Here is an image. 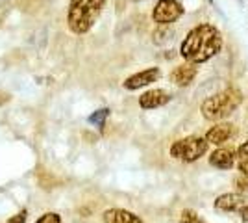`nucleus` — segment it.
I'll use <instances>...</instances> for the list:
<instances>
[{
  "mask_svg": "<svg viewBox=\"0 0 248 223\" xmlns=\"http://www.w3.org/2000/svg\"><path fill=\"white\" fill-rule=\"evenodd\" d=\"M222 49V34L217 26L204 22L195 26L180 45V56L189 64H206Z\"/></svg>",
  "mask_w": 248,
  "mask_h": 223,
  "instance_id": "f257e3e1",
  "label": "nucleus"
},
{
  "mask_svg": "<svg viewBox=\"0 0 248 223\" xmlns=\"http://www.w3.org/2000/svg\"><path fill=\"white\" fill-rule=\"evenodd\" d=\"M108 0H71L67 11V24L73 34H87L100 17Z\"/></svg>",
  "mask_w": 248,
  "mask_h": 223,
  "instance_id": "f03ea898",
  "label": "nucleus"
},
{
  "mask_svg": "<svg viewBox=\"0 0 248 223\" xmlns=\"http://www.w3.org/2000/svg\"><path fill=\"white\" fill-rule=\"evenodd\" d=\"M243 103V93L237 87H228L224 91H220L217 95L207 97L206 101L202 103V116L207 121H220L230 117L235 110L239 108V104Z\"/></svg>",
  "mask_w": 248,
  "mask_h": 223,
  "instance_id": "7ed1b4c3",
  "label": "nucleus"
},
{
  "mask_svg": "<svg viewBox=\"0 0 248 223\" xmlns=\"http://www.w3.org/2000/svg\"><path fill=\"white\" fill-rule=\"evenodd\" d=\"M207 149H209V143L202 136H187L170 145V156L191 164L202 158L207 153Z\"/></svg>",
  "mask_w": 248,
  "mask_h": 223,
  "instance_id": "20e7f679",
  "label": "nucleus"
},
{
  "mask_svg": "<svg viewBox=\"0 0 248 223\" xmlns=\"http://www.w3.org/2000/svg\"><path fill=\"white\" fill-rule=\"evenodd\" d=\"M186 13L184 6L178 0H157L152 10V21L159 26H169Z\"/></svg>",
  "mask_w": 248,
  "mask_h": 223,
  "instance_id": "39448f33",
  "label": "nucleus"
},
{
  "mask_svg": "<svg viewBox=\"0 0 248 223\" xmlns=\"http://www.w3.org/2000/svg\"><path fill=\"white\" fill-rule=\"evenodd\" d=\"M233 136H235V127L232 123H217V125H213V127L207 130L204 139H206L209 145L222 147L226 141L233 139Z\"/></svg>",
  "mask_w": 248,
  "mask_h": 223,
  "instance_id": "423d86ee",
  "label": "nucleus"
},
{
  "mask_svg": "<svg viewBox=\"0 0 248 223\" xmlns=\"http://www.w3.org/2000/svg\"><path fill=\"white\" fill-rule=\"evenodd\" d=\"M159 74L161 73H159L157 67H148V69H145V71H139V73L128 76V78L123 82V86H124V89L134 91V89L146 87V86H150L152 82H155V80L159 78Z\"/></svg>",
  "mask_w": 248,
  "mask_h": 223,
  "instance_id": "0eeeda50",
  "label": "nucleus"
},
{
  "mask_svg": "<svg viewBox=\"0 0 248 223\" xmlns=\"http://www.w3.org/2000/svg\"><path fill=\"white\" fill-rule=\"evenodd\" d=\"M170 103V93L167 89L155 87V89H148L143 95L139 97V106L143 110H155Z\"/></svg>",
  "mask_w": 248,
  "mask_h": 223,
  "instance_id": "6e6552de",
  "label": "nucleus"
},
{
  "mask_svg": "<svg viewBox=\"0 0 248 223\" xmlns=\"http://www.w3.org/2000/svg\"><path fill=\"white\" fill-rule=\"evenodd\" d=\"M248 205V199L243 193H222L215 199V208L222 212H239Z\"/></svg>",
  "mask_w": 248,
  "mask_h": 223,
  "instance_id": "1a4fd4ad",
  "label": "nucleus"
},
{
  "mask_svg": "<svg viewBox=\"0 0 248 223\" xmlns=\"http://www.w3.org/2000/svg\"><path fill=\"white\" fill-rule=\"evenodd\" d=\"M198 74V67L195 64H189V62H184L182 65L174 67V71L170 74V80L174 82L178 87H186L189 86Z\"/></svg>",
  "mask_w": 248,
  "mask_h": 223,
  "instance_id": "9d476101",
  "label": "nucleus"
},
{
  "mask_svg": "<svg viewBox=\"0 0 248 223\" xmlns=\"http://www.w3.org/2000/svg\"><path fill=\"white\" fill-rule=\"evenodd\" d=\"M209 164L217 170H232L235 166V151L230 147H218L209 154Z\"/></svg>",
  "mask_w": 248,
  "mask_h": 223,
  "instance_id": "9b49d317",
  "label": "nucleus"
},
{
  "mask_svg": "<svg viewBox=\"0 0 248 223\" xmlns=\"http://www.w3.org/2000/svg\"><path fill=\"white\" fill-rule=\"evenodd\" d=\"M102 223H145L137 214L124 208H109L102 214Z\"/></svg>",
  "mask_w": 248,
  "mask_h": 223,
  "instance_id": "f8f14e48",
  "label": "nucleus"
},
{
  "mask_svg": "<svg viewBox=\"0 0 248 223\" xmlns=\"http://www.w3.org/2000/svg\"><path fill=\"white\" fill-rule=\"evenodd\" d=\"M180 223H206L200 216H198L195 210H182V214H180Z\"/></svg>",
  "mask_w": 248,
  "mask_h": 223,
  "instance_id": "ddd939ff",
  "label": "nucleus"
},
{
  "mask_svg": "<svg viewBox=\"0 0 248 223\" xmlns=\"http://www.w3.org/2000/svg\"><path fill=\"white\" fill-rule=\"evenodd\" d=\"M108 116H109V110H108V108H100V110H96V112H94L93 116H89V123H91V125H98V127H102Z\"/></svg>",
  "mask_w": 248,
  "mask_h": 223,
  "instance_id": "4468645a",
  "label": "nucleus"
},
{
  "mask_svg": "<svg viewBox=\"0 0 248 223\" xmlns=\"http://www.w3.org/2000/svg\"><path fill=\"white\" fill-rule=\"evenodd\" d=\"M35 223H63V222H62V216L58 212H46L43 214Z\"/></svg>",
  "mask_w": 248,
  "mask_h": 223,
  "instance_id": "2eb2a0df",
  "label": "nucleus"
},
{
  "mask_svg": "<svg viewBox=\"0 0 248 223\" xmlns=\"http://www.w3.org/2000/svg\"><path fill=\"white\" fill-rule=\"evenodd\" d=\"M233 184H235V188L239 191H248V175H243V173H239L237 177L233 179Z\"/></svg>",
  "mask_w": 248,
  "mask_h": 223,
  "instance_id": "dca6fc26",
  "label": "nucleus"
},
{
  "mask_svg": "<svg viewBox=\"0 0 248 223\" xmlns=\"http://www.w3.org/2000/svg\"><path fill=\"white\" fill-rule=\"evenodd\" d=\"M26 210H21L19 214H15V216H11L10 220L6 223H26Z\"/></svg>",
  "mask_w": 248,
  "mask_h": 223,
  "instance_id": "f3484780",
  "label": "nucleus"
},
{
  "mask_svg": "<svg viewBox=\"0 0 248 223\" xmlns=\"http://www.w3.org/2000/svg\"><path fill=\"white\" fill-rule=\"evenodd\" d=\"M237 158L239 160H248V141H245V143L237 149Z\"/></svg>",
  "mask_w": 248,
  "mask_h": 223,
  "instance_id": "a211bd4d",
  "label": "nucleus"
},
{
  "mask_svg": "<svg viewBox=\"0 0 248 223\" xmlns=\"http://www.w3.org/2000/svg\"><path fill=\"white\" fill-rule=\"evenodd\" d=\"M237 168L243 175H248V160H239L237 162Z\"/></svg>",
  "mask_w": 248,
  "mask_h": 223,
  "instance_id": "6ab92c4d",
  "label": "nucleus"
},
{
  "mask_svg": "<svg viewBox=\"0 0 248 223\" xmlns=\"http://www.w3.org/2000/svg\"><path fill=\"white\" fill-rule=\"evenodd\" d=\"M239 216H241L245 222H248V205H247V206H243V208L239 210Z\"/></svg>",
  "mask_w": 248,
  "mask_h": 223,
  "instance_id": "aec40b11",
  "label": "nucleus"
}]
</instances>
